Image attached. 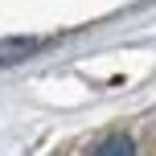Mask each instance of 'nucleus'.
Wrapping results in <instances>:
<instances>
[{
	"instance_id": "1",
	"label": "nucleus",
	"mask_w": 156,
	"mask_h": 156,
	"mask_svg": "<svg viewBox=\"0 0 156 156\" xmlns=\"http://www.w3.org/2000/svg\"><path fill=\"white\" fill-rule=\"evenodd\" d=\"M33 49H41V41L37 37H8V41H0V66H8V62H21V58H29Z\"/></svg>"
},
{
	"instance_id": "2",
	"label": "nucleus",
	"mask_w": 156,
	"mask_h": 156,
	"mask_svg": "<svg viewBox=\"0 0 156 156\" xmlns=\"http://www.w3.org/2000/svg\"><path fill=\"white\" fill-rule=\"evenodd\" d=\"M90 156H136V144H132V136L111 132L107 140H99V144H94V152H90Z\"/></svg>"
}]
</instances>
